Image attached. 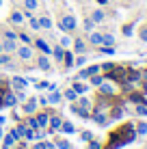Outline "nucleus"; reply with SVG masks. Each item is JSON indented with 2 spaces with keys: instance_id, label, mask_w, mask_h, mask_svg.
<instances>
[{
  "instance_id": "nucleus-1",
  "label": "nucleus",
  "mask_w": 147,
  "mask_h": 149,
  "mask_svg": "<svg viewBox=\"0 0 147 149\" xmlns=\"http://www.w3.org/2000/svg\"><path fill=\"white\" fill-rule=\"evenodd\" d=\"M59 28L63 30V33H72V30L76 28L74 15H63V17H61V22H59Z\"/></svg>"
},
{
  "instance_id": "nucleus-2",
  "label": "nucleus",
  "mask_w": 147,
  "mask_h": 149,
  "mask_svg": "<svg viewBox=\"0 0 147 149\" xmlns=\"http://www.w3.org/2000/svg\"><path fill=\"white\" fill-rule=\"evenodd\" d=\"M15 104H17V97H15V95L11 93V91H4V97H2V106H11V108H13Z\"/></svg>"
},
{
  "instance_id": "nucleus-3",
  "label": "nucleus",
  "mask_w": 147,
  "mask_h": 149,
  "mask_svg": "<svg viewBox=\"0 0 147 149\" xmlns=\"http://www.w3.org/2000/svg\"><path fill=\"white\" fill-rule=\"evenodd\" d=\"M11 84H13V89L22 91V89H26V86H28V80L20 78V76H13V78H11Z\"/></svg>"
},
{
  "instance_id": "nucleus-4",
  "label": "nucleus",
  "mask_w": 147,
  "mask_h": 149,
  "mask_svg": "<svg viewBox=\"0 0 147 149\" xmlns=\"http://www.w3.org/2000/svg\"><path fill=\"white\" fill-rule=\"evenodd\" d=\"M17 56L22 61H30L33 58V50H30V45H24V48H17Z\"/></svg>"
},
{
  "instance_id": "nucleus-5",
  "label": "nucleus",
  "mask_w": 147,
  "mask_h": 149,
  "mask_svg": "<svg viewBox=\"0 0 147 149\" xmlns=\"http://www.w3.org/2000/svg\"><path fill=\"white\" fill-rule=\"evenodd\" d=\"M35 45H37L39 50H41V52L48 56V54H52V48H50V43L48 41H43V39H35Z\"/></svg>"
},
{
  "instance_id": "nucleus-6",
  "label": "nucleus",
  "mask_w": 147,
  "mask_h": 149,
  "mask_svg": "<svg viewBox=\"0 0 147 149\" xmlns=\"http://www.w3.org/2000/svg\"><path fill=\"white\" fill-rule=\"evenodd\" d=\"M37 67L41 69V71H48L50 69V61H48V56H39V61H37Z\"/></svg>"
},
{
  "instance_id": "nucleus-7",
  "label": "nucleus",
  "mask_w": 147,
  "mask_h": 149,
  "mask_svg": "<svg viewBox=\"0 0 147 149\" xmlns=\"http://www.w3.org/2000/svg\"><path fill=\"white\" fill-rule=\"evenodd\" d=\"M9 19H11V24H22L24 22V13L22 11H11V17Z\"/></svg>"
},
{
  "instance_id": "nucleus-8",
  "label": "nucleus",
  "mask_w": 147,
  "mask_h": 149,
  "mask_svg": "<svg viewBox=\"0 0 147 149\" xmlns=\"http://www.w3.org/2000/svg\"><path fill=\"white\" fill-rule=\"evenodd\" d=\"M15 41L13 39H4V43H2V52H15Z\"/></svg>"
},
{
  "instance_id": "nucleus-9",
  "label": "nucleus",
  "mask_w": 147,
  "mask_h": 149,
  "mask_svg": "<svg viewBox=\"0 0 147 149\" xmlns=\"http://www.w3.org/2000/svg\"><path fill=\"white\" fill-rule=\"evenodd\" d=\"M91 19H93L95 24H100V22H104V19H106V15H104V11H100V9H95V11L91 13Z\"/></svg>"
},
{
  "instance_id": "nucleus-10",
  "label": "nucleus",
  "mask_w": 147,
  "mask_h": 149,
  "mask_svg": "<svg viewBox=\"0 0 147 149\" xmlns=\"http://www.w3.org/2000/svg\"><path fill=\"white\" fill-rule=\"evenodd\" d=\"M89 41H91L93 45H102L104 35H100V33H91V35H89Z\"/></svg>"
},
{
  "instance_id": "nucleus-11",
  "label": "nucleus",
  "mask_w": 147,
  "mask_h": 149,
  "mask_svg": "<svg viewBox=\"0 0 147 149\" xmlns=\"http://www.w3.org/2000/svg\"><path fill=\"white\" fill-rule=\"evenodd\" d=\"M15 138H17V132H15V130H11V132H9V136H7V141H4V147H11L13 145V143H15Z\"/></svg>"
},
{
  "instance_id": "nucleus-12",
  "label": "nucleus",
  "mask_w": 147,
  "mask_h": 149,
  "mask_svg": "<svg viewBox=\"0 0 147 149\" xmlns=\"http://www.w3.org/2000/svg\"><path fill=\"white\" fill-rule=\"evenodd\" d=\"M74 50L76 52H84V50H87V43H84L82 39H76L74 41Z\"/></svg>"
},
{
  "instance_id": "nucleus-13",
  "label": "nucleus",
  "mask_w": 147,
  "mask_h": 149,
  "mask_svg": "<svg viewBox=\"0 0 147 149\" xmlns=\"http://www.w3.org/2000/svg\"><path fill=\"white\" fill-rule=\"evenodd\" d=\"M24 7H26V11H35L39 7V2L37 0H24Z\"/></svg>"
},
{
  "instance_id": "nucleus-14",
  "label": "nucleus",
  "mask_w": 147,
  "mask_h": 149,
  "mask_svg": "<svg viewBox=\"0 0 147 149\" xmlns=\"http://www.w3.org/2000/svg\"><path fill=\"white\" fill-rule=\"evenodd\" d=\"M63 61H65V67H72V65H74V54L72 52H65L63 54Z\"/></svg>"
},
{
  "instance_id": "nucleus-15",
  "label": "nucleus",
  "mask_w": 147,
  "mask_h": 149,
  "mask_svg": "<svg viewBox=\"0 0 147 149\" xmlns=\"http://www.w3.org/2000/svg\"><path fill=\"white\" fill-rule=\"evenodd\" d=\"M100 91H102L104 95H113V93H115V89H113V86H110V84H104V82L100 84Z\"/></svg>"
},
{
  "instance_id": "nucleus-16",
  "label": "nucleus",
  "mask_w": 147,
  "mask_h": 149,
  "mask_svg": "<svg viewBox=\"0 0 147 149\" xmlns=\"http://www.w3.org/2000/svg\"><path fill=\"white\" fill-rule=\"evenodd\" d=\"M39 26H41V28H52V19H50V17H45V15H43V17L39 19Z\"/></svg>"
},
{
  "instance_id": "nucleus-17",
  "label": "nucleus",
  "mask_w": 147,
  "mask_h": 149,
  "mask_svg": "<svg viewBox=\"0 0 147 149\" xmlns=\"http://www.w3.org/2000/svg\"><path fill=\"white\" fill-rule=\"evenodd\" d=\"M35 106H37V104H35V100L26 102V104H24V112H28V115H30V112H35Z\"/></svg>"
},
{
  "instance_id": "nucleus-18",
  "label": "nucleus",
  "mask_w": 147,
  "mask_h": 149,
  "mask_svg": "<svg viewBox=\"0 0 147 149\" xmlns=\"http://www.w3.org/2000/svg\"><path fill=\"white\" fill-rule=\"evenodd\" d=\"M52 54H54V58H56V61H63V54H65V52H63V48L59 45V48L52 50Z\"/></svg>"
},
{
  "instance_id": "nucleus-19",
  "label": "nucleus",
  "mask_w": 147,
  "mask_h": 149,
  "mask_svg": "<svg viewBox=\"0 0 147 149\" xmlns=\"http://www.w3.org/2000/svg\"><path fill=\"white\" fill-rule=\"evenodd\" d=\"M48 121H50L48 115H39L37 117V125H48Z\"/></svg>"
},
{
  "instance_id": "nucleus-20",
  "label": "nucleus",
  "mask_w": 147,
  "mask_h": 149,
  "mask_svg": "<svg viewBox=\"0 0 147 149\" xmlns=\"http://www.w3.org/2000/svg\"><path fill=\"white\" fill-rule=\"evenodd\" d=\"M61 127H63L65 134H74V125L72 123H61Z\"/></svg>"
},
{
  "instance_id": "nucleus-21",
  "label": "nucleus",
  "mask_w": 147,
  "mask_h": 149,
  "mask_svg": "<svg viewBox=\"0 0 147 149\" xmlns=\"http://www.w3.org/2000/svg\"><path fill=\"white\" fill-rule=\"evenodd\" d=\"M89 89V86H84V84H80V82H76V84H74V91H76V93H84V91H87Z\"/></svg>"
},
{
  "instance_id": "nucleus-22",
  "label": "nucleus",
  "mask_w": 147,
  "mask_h": 149,
  "mask_svg": "<svg viewBox=\"0 0 147 149\" xmlns=\"http://www.w3.org/2000/svg\"><path fill=\"white\" fill-rule=\"evenodd\" d=\"M48 102H50V104H59V102H61V95L56 93V91H52V95H50Z\"/></svg>"
},
{
  "instance_id": "nucleus-23",
  "label": "nucleus",
  "mask_w": 147,
  "mask_h": 149,
  "mask_svg": "<svg viewBox=\"0 0 147 149\" xmlns=\"http://www.w3.org/2000/svg\"><path fill=\"white\" fill-rule=\"evenodd\" d=\"M113 43H115V37H113V35H104L102 45H113Z\"/></svg>"
},
{
  "instance_id": "nucleus-24",
  "label": "nucleus",
  "mask_w": 147,
  "mask_h": 149,
  "mask_svg": "<svg viewBox=\"0 0 147 149\" xmlns=\"http://www.w3.org/2000/svg\"><path fill=\"white\" fill-rule=\"evenodd\" d=\"M84 71H87V74H89V78H91V76H95V74L100 71V65H91V67H89V69H84Z\"/></svg>"
},
{
  "instance_id": "nucleus-25",
  "label": "nucleus",
  "mask_w": 147,
  "mask_h": 149,
  "mask_svg": "<svg viewBox=\"0 0 147 149\" xmlns=\"http://www.w3.org/2000/svg\"><path fill=\"white\" fill-rule=\"evenodd\" d=\"M100 52L102 54H115V48L113 45H104V48H100Z\"/></svg>"
},
{
  "instance_id": "nucleus-26",
  "label": "nucleus",
  "mask_w": 147,
  "mask_h": 149,
  "mask_svg": "<svg viewBox=\"0 0 147 149\" xmlns=\"http://www.w3.org/2000/svg\"><path fill=\"white\" fill-rule=\"evenodd\" d=\"M65 97H67V100H76V97H78V93H76L74 89H67V91H65Z\"/></svg>"
},
{
  "instance_id": "nucleus-27",
  "label": "nucleus",
  "mask_w": 147,
  "mask_h": 149,
  "mask_svg": "<svg viewBox=\"0 0 147 149\" xmlns=\"http://www.w3.org/2000/svg\"><path fill=\"white\" fill-rule=\"evenodd\" d=\"M48 123H50V125L54 127V130H56V127H61V119H59V117H52V119H50Z\"/></svg>"
},
{
  "instance_id": "nucleus-28",
  "label": "nucleus",
  "mask_w": 147,
  "mask_h": 149,
  "mask_svg": "<svg viewBox=\"0 0 147 149\" xmlns=\"http://www.w3.org/2000/svg\"><path fill=\"white\" fill-rule=\"evenodd\" d=\"M11 63V56L9 54H0V65H9Z\"/></svg>"
},
{
  "instance_id": "nucleus-29",
  "label": "nucleus",
  "mask_w": 147,
  "mask_h": 149,
  "mask_svg": "<svg viewBox=\"0 0 147 149\" xmlns=\"http://www.w3.org/2000/svg\"><path fill=\"white\" fill-rule=\"evenodd\" d=\"M102 82H104V78H102V76H93V78H91V84H95V86H100Z\"/></svg>"
},
{
  "instance_id": "nucleus-30",
  "label": "nucleus",
  "mask_w": 147,
  "mask_h": 149,
  "mask_svg": "<svg viewBox=\"0 0 147 149\" xmlns=\"http://www.w3.org/2000/svg\"><path fill=\"white\" fill-rule=\"evenodd\" d=\"M132 30H134L132 24H125V26H123V35H125V37H130V35H132Z\"/></svg>"
},
{
  "instance_id": "nucleus-31",
  "label": "nucleus",
  "mask_w": 147,
  "mask_h": 149,
  "mask_svg": "<svg viewBox=\"0 0 147 149\" xmlns=\"http://www.w3.org/2000/svg\"><path fill=\"white\" fill-rule=\"evenodd\" d=\"M95 121H98L100 125H104V123H106V117L102 115V112H95Z\"/></svg>"
},
{
  "instance_id": "nucleus-32",
  "label": "nucleus",
  "mask_w": 147,
  "mask_h": 149,
  "mask_svg": "<svg viewBox=\"0 0 147 149\" xmlns=\"http://www.w3.org/2000/svg\"><path fill=\"white\" fill-rule=\"evenodd\" d=\"M4 39H17V33H13V30H7V33H4Z\"/></svg>"
},
{
  "instance_id": "nucleus-33",
  "label": "nucleus",
  "mask_w": 147,
  "mask_h": 149,
  "mask_svg": "<svg viewBox=\"0 0 147 149\" xmlns=\"http://www.w3.org/2000/svg\"><path fill=\"white\" fill-rule=\"evenodd\" d=\"M93 26H95V22H93V19H84V28H87V30H93Z\"/></svg>"
},
{
  "instance_id": "nucleus-34",
  "label": "nucleus",
  "mask_w": 147,
  "mask_h": 149,
  "mask_svg": "<svg viewBox=\"0 0 147 149\" xmlns=\"http://www.w3.org/2000/svg\"><path fill=\"white\" fill-rule=\"evenodd\" d=\"M69 43H72V39H69V37H61V48H67Z\"/></svg>"
},
{
  "instance_id": "nucleus-35",
  "label": "nucleus",
  "mask_w": 147,
  "mask_h": 149,
  "mask_svg": "<svg viewBox=\"0 0 147 149\" xmlns=\"http://www.w3.org/2000/svg\"><path fill=\"white\" fill-rule=\"evenodd\" d=\"M17 37H20V39H22V41H24V43H26V45L30 43V37H28V35H26V33H22V35H17Z\"/></svg>"
},
{
  "instance_id": "nucleus-36",
  "label": "nucleus",
  "mask_w": 147,
  "mask_h": 149,
  "mask_svg": "<svg viewBox=\"0 0 147 149\" xmlns=\"http://www.w3.org/2000/svg\"><path fill=\"white\" fill-rule=\"evenodd\" d=\"M74 63H76V65H78V67H80V65H84V63H87V58H84V56H78V58H76Z\"/></svg>"
},
{
  "instance_id": "nucleus-37",
  "label": "nucleus",
  "mask_w": 147,
  "mask_h": 149,
  "mask_svg": "<svg viewBox=\"0 0 147 149\" xmlns=\"http://www.w3.org/2000/svg\"><path fill=\"white\" fill-rule=\"evenodd\" d=\"M28 127L30 130H37V119H28Z\"/></svg>"
},
{
  "instance_id": "nucleus-38",
  "label": "nucleus",
  "mask_w": 147,
  "mask_h": 149,
  "mask_svg": "<svg viewBox=\"0 0 147 149\" xmlns=\"http://www.w3.org/2000/svg\"><path fill=\"white\" fill-rule=\"evenodd\" d=\"M84 78H89V74H87V71L82 69V71H80V74H78V80H84Z\"/></svg>"
},
{
  "instance_id": "nucleus-39",
  "label": "nucleus",
  "mask_w": 147,
  "mask_h": 149,
  "mask_svg": "<svg viewBox=\"0 0 147 149\" xmlns=\"http://www.w3.org/2000/svg\"><path fill=\"white\" fill-rule=\"evenodd\" d=\"M139 132H141V134H145V132H147V123H141V125H139Z\"/></svg>"
},
{
  "instance_id": "nucleus-40",
  "label": "nucleus",
  "mask_w": 147,
  "mask_h": 149,
  "mask_svg": "<svg viewBox=\"0 0 147 149\" xmlns=\"http://www.w3.org/2000/svg\"><path fill=\"white\" fill-rule=\"evenodd\" d=\"M80 136H82V141H91V132H82Z\"/></svg>"
},
{
  "instance_id": "nucleus-41",
  "label": "nucleus",
  "mask_w": 147,
  "mask_h": 149,
  "mask_svg": "<svg viewBox=\"0 0 147 149\" xmlns=\"http://www.w3.org/2000/svg\"><path fill=\"white\" fill-rule=\"evenodd\" d=\"M141 39H143V41H147V28H143V30H141Z\"/></svg>"
},
{
  "instance_id": "nucleus-42",
  "label": "nucleus",
  "mask_w": 147,
  "mask_h": 149,
  "mask_svg": "<svg viewBox=\"0 0 147 149\" xmlns=\"http://www.w3.org/2000/svg\"><path fill=\"white\" fill-rule=\"evenodd\" d=\"M37 149H50V145H43V143H39V145H37Z\"/></svg>"
},
{
  "instance_id": "nucleus-43",
  "label": "nucleus",
  "mask_w": 147,
  "mask_h": 149,
  "mask_svg": "<svg viewBox=\"0 0 147 149\" xmlns=\"http://www.w3.org/2000/svg\"><path fill=\"white\" fill-rule=\"evenodd\" d=\"M91 149H100V143H91Z\"/></svg>"
},
{
  "instance_id": "nucleus-44",
  "label": "nucleus",
  "mask_w": 147,
  "mask_h": 149,
  "mask_svg": "<svg viewBox=\"0 0 147 149\" xmlns=\"http://www.w3.org/2000/svg\"><path fill=\"white\" fill-rule=\"evenodd\" d=\"M98 4H102V7H104V4H108V0H98Z\"/></svg>"
},
{
  "instance_id": "nucleus-45",
  "label": "nucleus",
  "mask_w": 147,
  "mask_h": 149,
  "mask_svg": "<svg viewBox=\"0 0 147 149\" xmlns=\"http://www.w3.org/2000/svg\"><path fill=\"white\" fill-rule=\"evenodd\" d=\"M0 52H2V43H0Z\"/></svg>"
}]
</instances>
